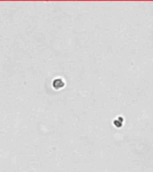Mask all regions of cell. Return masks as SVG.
<instances>
[{"label":"cell","instance_id":"1","mask_svg":"<svg viewBox=\"0 0 153 172\" xmlns=\"http://www.w3.org/2000/svg\"><path fill=\"white\" fill-rule=\"evenodd\" d=\"M65 82L63 81L62 78H56L54 81H53V87H54L56 90H59L62 89L65 86Z\"/></svg>","mask_w":153,"mask_h":172}]
</instances>
